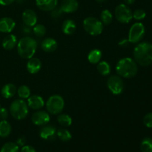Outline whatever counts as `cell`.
Returning <instances> with one entry per match:
<instances>
[{
  "instance_id": "obj_1",
  "label": "cell",
  "mask_w": 152,
  "mask_h": 152,
  "mask_svg": "<svg viewBox=\"0 0 152 152\" xmlns=\"http://www.w3.org/2000/svg\"><path fill=\"white\" fill-rule=\"evenodd\" d=\"M134 61L141 66H149L152 64V44L147 42L139 43L134 49Z\"/></svg>"
},
{
  "instance_id": "obj_2",
  "label": "cell",
  "mask_w": 152,
  "mask_h": 152,
  "mask_svg": "<svg viewBox=\"0 0 152 152\" xmlns=\"http://www.w3.org/2000/svg\"><path fill=\"white\" fill-rule=\"evenodd\" d=\"M116 71L120 77L129 79L135 77L138 72L137 64L134 59L125 57L120 59L116 65Z\"/></svg>"
},
{
  "instance_id": "obj_3",
  "label": "cell",
  "mask_w": 152,
  "mask_h": 152,
  "mask_svg": "<svg viewBox=\"0 0 152 152\" xmlns=\"http://www.w3.org/2000/svg\"><path fill=\"white\" fill-rule=\"evenodd\" d=\"M16 46L19 56L25 59H29L35 54L37 48V42L32 37H25L18 42Z\"/></svg>"
},
{
  "instance_id": "obj_4",
  "label": "cell",
  "mask_w": 152,
  "mask_h": 152,
  "mask_svg": "<svg viewBox=\"0 0 152 152\" xmlns=\"http://www.w3.org/2000/svg\"><path fill=\"white\" fill-rule=\"evenodd\" d=\"M10 112L12 117L16 120H23L28 114V104L22 99H16L10 104Z\"/></svg>"
},
{
  "instance_id": "obj_5",
  "label": "cell",
  "mask_w": 152,
  "mask_h": 152,
  "mask_svg": "<svg viewBox=\"0 0 152 152\" xmlns=\"http://www.w3.org/2000/svg\"><path fill=\"white\" fill-rule=\"evenodd\" d=\"M104 25L100 20L95 17H87L83 21L84 30L91 36H98L102 34Z\"/></svg>"
},
{
  "instance_id": "obj_6",
  "label": "cell",
  "mask_w": 152,
  "mask_h": 152,
  "mask_svg": "<svg viewBox=\"0 0 152 152\" xmlns=\"http://www.w3.org/2000/svg\"><path fill=\"white\" fill-rule=\"evenodd\" d=\"M65 107V101L63 98L57 94L50 96L46 102V109L50 114L56 115L63 111Z\"/></svg>"
},
{
  "instance_id": "obj_7",
  "label": "cell",
  "mask_w": 152,
  "mask_h": 152,
  "mask_svg": "<svg viewBox=\"0 0 152 152\" xmlns=\"http://www.w3.org/2000/svg\"><path fill=\"white\" fill-rule=\"evenodd\" d=\"M115 16L119 22L128 24L133 19V14L130 7L125 4H120L115 8Z\"/></svg>"
},
{
  "instance_id": "obj_8",
  "label": "cell",
  "mask_w": 152,
  "mask_h": 152,
  "mask_svg": "<svg viewBox=\"0 0 152 152\" xmlns=\"http://www.w3.org/2000/svg\"><path fill=\"white\" fill-rule=\"evenodd\" d=\"M145 33V26L141 22H136L131 27L129 32V40L131 43H137L142 39Z\"/></svg>"
},
{
  "instance_id": "obj_9",
  "label": "cell",
  "mask_w": 152,
  "mask_h": 152,
  "mask_svg": "<svg viewBox=\"0 0 152 152\" xmlns=\"http://www.w3.org/2000/svg\"><path fill=\"white\" fill-rule=\"evenodd\" d=\"M107 87L114 95H120L124 91V83L121 77L112 75L107 80Z\"/></svg>"
},
{
  "instance_id": "obj_10",
  "label": "cell",
  "mask_w": 152,
  "mask_h": 152,
  "mask_svg": "<svg viewBox=\"0 0 152 152\" xmlns=\"http://www.w3.org/2000/svg\"><path fill=\"white\" fill-rule=\"evenodd\" d=\"M50 117L48 112L45 111H38L34 113L31 117V121L34 125L44 126L50 122Z\"/></svg>"
},
{
  "instance_id": "obj_11",
  "label": "cell",
  "mask_w": 152,
  "mask_h": 152,
  "mask_svg": "<svg viewBox=\"0 0 152 152\" xmlns=\"http://www.w3.org/2000/svg\"><path fill=\"white\" fill-rule=\"evenodd\" d=\"M56 129L51 125H45L40 130L39 135L41 138L45 140H54L56 136Z\"/></svg>"
},
{
  "instance_id": "obj_12",
  "label": "cell",
  "mask_w": 152,
  "mask_h": 152,
  "mask_svg": "<svg viewBox=\"0 0 152 152\" xmlns=\"http://www.w3.org/2000/svg\"><path fill=\"white\" fill-rule=\"evenodd\" d=\"M22 19L24 24L28 27H34L37 25V13L31 9H27L22 13Z\"/></svg>"
},
{
  "instance_id": "obj_13",
  "label": "cell",
  "mask_w": 152,
  "mask_h": 152,
  "mask_svg": "<svg viewBox=\"0 0 152 152\" xmlns=\"http://www.w3.org/2000/svg\"><path fill=\"white\" fill-rule=\"evenodd\" d=\"M16 27V22L13 19L9 17H3L0 19V32L9 34Z\"/></svg>"
},
{
  "instance_id": "obj_14",
  "label": "cell",
  "mask_w": 152,
  "mask_h": 152,
  "mask_svg": "<svg viewBox=\"0 0 152 152\" xmlns=\"http://www.w3.org/2000/svg\"><path fill=\"white\" fill-rule=\"evenodd\" d=\"M28 106L33 110H39L45 105V101L39 95H33L28 98Z\"/></svg>"
},
{
  "instance_id": "obj_15",
  "label": "cell",
  "mask_w": 152,
  "mask_h": 152,
  "mask_svg": "<svg viewBox=\"0 0 152 152\" xmlns=\"http://www.w3.org/2000/svg\"><path fill=\"white\" fill-rule=\"evenodd\" d=\"M60 8L63 13H74L79 8V3L77 0H62Z\"/></svg>"
},
{
  "instance_id": "obj_16",
  "label": "cell",
  "mask_w": 152,
  "mask_h": 152,
  "mask_svg": "<svg viewBox=\"0 0 152 152\" xmlns=\"http://www.w3.org/2000/svg\"><path fill=\"white\" fill-rule=\"evenodd\" d=\"M36 4L43 11H51L57 6L58 0H36Z\"/></svg>"
},
{
  "instance_id": "obj_17",
  "label": "cell",
  "mask_w": 152,
  "mask_h": 152,
  "mask_svg": "<svg viewBox=\"0 0 152 152\" xmlns=\"http://www.w3.org/2000/svg\"><path fill=\"white\" fill-rule=\"evenodd\" d=\"M26 68L30 74H37L42 68V62L38 58H31L27 62Z\"/></svg>"
},
{
  "instance_id": "obj_18",
  "label": "cell",
  "mask_w": 152,
  "mask_h": 152,
  "mask_svg": "<svg viewBox=\"0 0 152 152\" xmlns=\"http://www.w3.org/2000/svg\"><path fill=\"white\" fill-rule=\"evenodd\" d=\"M57 42L53 38H46L42 42L41 48L46 53L54 52L57 48Z\"/></svg>"
},
{
  "instance_id": "obj_19",
  "label": "cell",
  "mask_w": 152,
  "mask_h": 152,
  "mask_svg": "<svg viewBox=\"0 0 152 152\" xmlns=\"http://www.w3.org/2000/svg\"><path fill=\"white\" fill-rule=\"evenodd\" d=\"M17 37L14 34H8L2 41V47L5 50H12L17 45Z\"/></svg>"
},
{
  "instance_id": "obj_20",
  "label": "cell",
  "mask_w": 152,
  "mask_h": 152,
  "mask_svg": "<svg viewBox=\"0 0 152 152\" xmlns=\"http://www.w3.org/2000/svg\"><path fill=\"white\" fill-rule=\"evenodd\" d=\"M16 92H17L16 87L15 86V85L12 84V83H7V84L4 85L1 90V95L5 99L12 98L15 96Z\"/></svg>"
},
{
  "instance_id": "obj_21",
  "label": "cell",
  "mask_w": 152,
  "mask_h": 152,
  "mask_svg": "<svg viewBox=\"0 0 152 152\" xmlns=\"http://www.w3.org/2000/svg\"><path fill=\"white\" fill-rule=\"evenodd\" d=\"M77 25L72 19H66L62 25V31L66 35H72L76 31Z\"/></svg>"
},
{
  "instance_id": "obj_22",
  "label": "cell",
  "mask_w": 152,
  "mask_h": 152,
  "mask_svg": "<svg viewBox=\"0 0 152 152\" xmlns=\"http://www.w3.org/2000/svg\"><path fill=\"white\" fill-rule=\"evenodd\" d=\"M11 133V126L7 120L0 121V137H7Z\"/></svg>"
},
{
  "instance_id": "obj_23",
  "label": "cell",
  "mask_w": 152,
  "mask_h": 152,
  "mask_svg": "<svg viewBox=\"0 0 152 152\" xmlns=\"http://www.w3.org/2000/svg\"><path fill=\"white\" fill-rule=\"evenodd\" d=\"M101 58H102V52L99 49H94L91 50L88 55V59L91 64L99 63Z\"/></svg>"
},
{
  "instance_id": "obj_24",
  "label": "cell",
  "mask_w": 152,
  "mask_h": 152,
  "mask_svg": "<svg viewBox=\"0 0 152 152\" xmlns=\"http://www.w3.org/2000/svg\"><path fill=\"white\" fill-rule=\"evenodd\" d=\"M97 71L102 76H108L111 73V66L109 63L105 61L97 63Z\"/></svg>"
},
{
  "instance_id": "obj_25",
  "label": "cell",
  "mask_w": 152,
  "mask_h": 152,
  "mask_svg": "<svg viewBox=\"0 0 152 152\" xmlns=\"http://www.w3.org/2000/svg\"><path fill=\"white\" fill-rule=\"evenodd\" d=\"M56 136L59 137L60 140L63 142H68L72 138L71 132L65 129H59V130L56 131Z\"/></svg>"
},
{
  "instance_id": "obj_26",
  "label": "cell",
  "mask_w": 152,
  "mask_h": 152,
  "mask_svg": "<svg viewBox=\"0 0 152 152\" xmlns=\"http://www.w3.org/2000/svg\"><path fill=\"white\" fill-rule=\"evenodd\" d=\"M112 19H113V15L109 10L105 9V10H102V13H101L100 14V19H101V22H102L103 25H109V24H111V21H112Z\"/></svg>"
},
{
  "instance_id": "obj_27",
  "label": "cell",
  "mask_w": 152,
  "mask_h": 152,
  "mask_svg": "<svg viewBox=\"0 0 152 152\" xmlns=\"http://www.w3.org/2000/svg\"><path fill=\"white\" fill-rule=\"evenodd\" d=\"M57 121L61 126H64V127H68L72 124V118L71 117V116L66 114H60L59 116H58Z\"/></svg>"
},
{
  "instance_id": "obj_28",
  "label": "cell",
  "mask_w": 152,
  "mask_h": 152,
  "mask_svg": "<svg viewBox=\"0 0 152 152\" xmlns=\"http://www.w3.org/2000/svg\"><path fill=\"white\" fill-rule=\"evenodd\" d=\"M142 152H152V138L145 137L140 143Z\"/></svg>"
},
{
  "instance_id": "obj_29",
  "label": "cell",
  "mask_w": 152,
  "mask_h": 152,
  "mask_svg": "<svg viewBox=\"0 0 152 152\" xmlns=\"http://www.w3.org/2000/svg\"><path fill=\"white\" fill-rule=\"evenodd\" d=\"M19 145L15 142H7L1 147L0 152H19Z\"/></svg>"
},
{
  "instance_id": "obj_30",
  "label": "cell",
  "mask_w": 152,
  "mask_h": 152,
  "mask_svg": "<svg viewBox=\"0 0 152 152\" xmlns=\"http://www.w3.org/2000/svg\"><path fill=\"white\" fill-rule=\"evenodd\" d=\"M17 94L21 99H28L31 96V90L28 86L24 85V86H21L17 89Z\"/></svg>"
},
{
  "instance_id": "obj_31",
  "label": "cell",
  "mask_w": 152,
  "mask_h": 152,
  "mask_svg": "<svg viewBox=\"0 0 152 152\" xmlns=\"http://www.w3.org/2000/svg\"><path fill=\"white\" fill-rule=\"evenodd\" d=\"M33 31L37 37H42L46 34V28L45 27V25L38 24V25H34L33 28Z\"/></svg>"
},
{
  "instance_id": "obj_32",
  "label": "cell",
  "mask_w": 152,
  "mask_h": 152,
  "mask_svg": "<svg viewBox=\"0 0 152 152\" xmlns=\"http://www.w3.org/2000/svg\"><path fill=\"white\" fill-rule=\"evenodd\" d=\"M133 14V18L136 20H142V19H145V16H146V13H145V10H142V9H137L136 10L132 13Z\"/></svg>"
},
{
  "instance_id": "obj_33",
  "label": "cell",
  "mask_w": 152,
  "mask_h": 152,
  "mask_svg": "<svg viewBox=\"0 0 152 152\" xmlns=\"http://www.w3.org/2000/svg\"><path fill=\"white\" fill-rule=\"evenodd\" d=\"M143 123L147 128H152V112L145 114L143 118Z\"/></svg>"
},
{
  "instance_id": "obj_34",
  "label": "cell",
  "mask_w": 152,
  "mask_h": 152,
  "mask_svg": "<svg viewBox=\"0 0 152 152\" xmlns=\"http://www.w3.org/2000/svg\"><path fill=\"white\" fill-rule=\"evenodd\" d=\"M62 13H63V12H62V10H61L60 7H56L53 10H51V16L53 18L56 19V18H59V16L62 15Z\"/></svg>"
},
{
  "instance_id": "obj_35",
  "label": "cell",
  "mask_w": 152,
  "mask_h": 152,
  "mask_svg": "<svg viewBox=\"0 0 152 152\" xmlns=\"http://www.w3.org/2000/svg\"><path fill=\"white\" fill-rule=\"evenodd\" d=\"M8 117V111L6 108H0V120H6Z\"/></svg>"
},
{
  "instance_id": "obj_36",
  "label": "cell",
  "mask_w": 152,
  "mask_h": 152,
  "mask_svg": "<svg viewBox=\"0 0 152 152\" xmlns=\"http://www.w3.org/2000/svg\"><path fill=\"white\" fill-rule=\"evenodd\" d=\"M21 152H36V150L31 145H24L22 148Z\"/></svg>"
},
{
  "instance_id": "obj_37",
  "label": "cell",
  "mask_w": 152,
  "mask_h": 152,
  "mask_svg": "<svg viewBox=\"0 0 152 152\" xmlns=\"http://www.w3.org/2000/svg\"><path fill=\"white\" fill-rule=\"evenodd\" d=\"M25 142H26V138H25L24 136H22V137H19L18 138L17 140H16V143L18 145L24 146V145L25 144Z\"/></svg>"
},
{
  "instance_id": "obj_38",
  "label": "cell",
  "mask_w": 152,
  "mask_h": 152,
  "mask_svg": "<svg viewBox=\"0 0 152 152\" xmlns=\"http://www.w3.org/2000/svg\"><path fill=\"white\" fill-rule=\"evenodd\" d=\"M16 0H0V4L3 6H7L14 2Z\"/></svg>"
},
{
  "instance_id": "obj_39",
  "label": "cell",
  "mask_w": 152,
  "mask_h": 152,
  "mask_svg": "<svg viewBox=\"0 0 152 152\" xmlns=\"http://www.w3.org/2000/svg\"><path fill=\"white\" fill-rule=\"evenodd\" d=\"M129 43V40L126 39H121L120 42H119V45H120L121 47H126Z\"/></svg>"
},
{
  "instance_id": "obj_40",
  "label": "cell",
  "mask_w": 152,
  "mask_h": 152,
  "mask_svg": "<svg viewBox=\"0 0 152 152\" xmlns=\"http://www.w3.org/2000/svg\"><path fill=\"white\" fill-rule=\"evenodd\" d=\"M135 1H136V0H124V1L127 4H134V3L135 2Z\"/></svg>"
},
{
  "instance_id": "obj_41",
  "label": "cell",
  "mask_w": 152,
  "mask_h": 152,
  "mask_svg": "<svg viewBox=\"0 0 152 152\" xmlns=\"http://www.w3.org/2000/svg\"><path fill=\"white\" fill-rule=\"evenodd\" d=\"M95 1L98 3H104V2H105L107 0H95Z\"/></svg>"
}]
</instances>
